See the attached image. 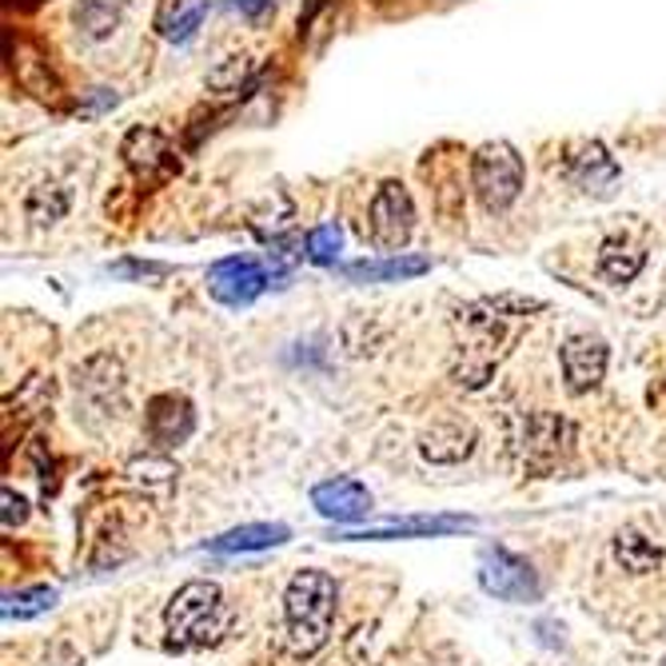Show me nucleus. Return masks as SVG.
Listing matches in <instances>:
<instances>
[{
  "instance_id": "bb28decb",
  "label": "nucleus",
  "mask_w": 666,
  "mask_h": 666,
  "mask_svg": "<svg viewBox=\"0 0 666 666\" xmlns=\"http://www.w3.org/2000/svg\"><path fill=\"white\" fill-rule=\"evenodd\" d=\"M0 503H4V511H0V523H4V531H12V527H20L25 519H29V503L12 491V487H4L0 491Z\"/></svg>"
},
{
  "instance_id": "6e6552de",
  "label": "nucleus",
  "mask_w": 666,
  "mask_h": 666,
  "mask_svg": "<svg viewBox=\"0 0 666 666\" xmlns=\"http://www.w3.org/2000/svg\"><path fill=\"white\" fill-rule=\"evenodd\" d=\"M267 287V267L252 256H224L208 267V292L224 307L256 304Z\"/></svg>"
},
{
  "instance_id": "f257e3e1",
  "label": "nucleus",
  "mask_w": 666,
  "mask_h": 666,
  "mask_svg": "<svg viewBox=\"0 0 666 666\" xmlns=\"http://www.w3.org/2000/svg\"><path fill=\"white\" fill-rule=\"evenodd\" d=\"M340 590L327 571H300L284 590L287 643L295 655H315L332 638Z\"/></svg>"
},
{
  "instance_id": "1a4fd4ad",
  "label": "nucleus",
  "mask_w": 666,
  "mask_h": 666,
  "mask_svg": "<svg viewBox=\"0 0 666 666\" xmlns=\"http://www.w3.org/2000/svg\"><path fill=\"white\" fill-rule=\"evenodd\" d=\"M562 172H567V180L587 192V196H610V188H615L623 176L619 160H615V156L607 153V144L599 140L575 144L567 164H562Z\"/></svg>"
},
{
  "instance_id": "7c9ffc66",
  "label": "nucleus",
  "mask_w": 666,
  "mask_h": 666,
  "mask_svg": "<svg viewBox=\"0 0 666 666\" xmlns=\"http://www.w3.org/2000/svg\"><path fill=\"white\" fill-rule=\"evenodd\" d=\"M663 666H666V663H663Z\"/></svg>"
},
{
  "instance_id": "423d86ee",
  "label": "nucleus",
  "mask_w": 666,
  "mask_h": 666,
  "mask_svg": "<svg viewBox=\"0 0 666 666\" xmlns=\"http://www.w3.org/2000/svg\"><path fill=\"white\" fill-rule=\"evenodd\" d=\"M479 587L491 599L503 603H539L542 582L535 575V567L519 555H511L507 547H483L479 555Z\"/></svg>"
},
{
  "instance_id": "412c9836",
  "label": "nucleus",
  "mask_w": 666,
  "mask_h": 666,
  "mask_svg": "<svg viewBox=\"0 0 666 666\" xmlns=\"http://www.w3.org/2000/svg\"><path fill=\"white\" fill-rule=\"evenodd\" d=\"M204 17H208V0H172L160 17V32L172 45H188L204 25Z\"/></svg>"
},
{
  "instance_id": "ddd939ff",
  "label": "nucleus",
  "mask_w": 666,
  "mask_h": 666,
  "mask_svg": "<svg viewBox=\"0 0 666 666\" xmlns=\"http://www.w3.org/2000/svg\"><path fill=\"white\" fill-rule=\"evenodd\" d=\"M476 519L471 515H415V519H388L383 527L372 531H347L340 539H431V535H456V531H471Z\"/></svg>"
},
{
  "instance_id": "20e7f679",
  "label": "nucleus",
  "mask_w": 666,
  "mask_h": 666,
  "mask_svg": "<svg viewBox=\"0 0 666 666\" xmlns=\"http://www.w3.org/2000/svg\"><path fill=\"white\" fill-rule=\"evenodd\" d=\"M523 156L507 140H491L471 156V188L487 212H507L523 192Z\"/></svg>"
},
{
  "instance_id": "c756f323",
  "label": "nucleus",
  "mask_w": 666,
  "mask_h": 666,
  "mask_svg": "<svg viewBox=\"0 0 666 666\" xmlns=\"http://www.w3.org/2000/svg\"><path fill=\"white\" fill-rule=\"evenodd\" d=\"M228 4H232V9L244 12V17H259V12H264L272 0H228Z\"/></svg>"
},
{
  "instance_id": "4be33fe9",
  "label": "nucleus",
  "mask_w": 666,
  "mask_h": 666,
  "mask_svg": "<svg viewBox=\"0 0 666 666\" xmlns=\"http://www.w3.org/2000/svg\"><path fill=\"white\" fill-rule=\"evenodd\" d=\"M57 607V590L52 587H25V590H9L4 595V619H37L45 610Z\"/></svg>"
},
{
  "instance_id": "6ab92c4d",
  "label": "nucleus",
  "mask_w": 666,
  "mask_h": 666,
  "mask_svg": "<svg viewBox=\"0 0 666 666\" xmlns=\"http://www.w3.org/2000/svg\"><path fill=\"white\" fill-rule=\"evenodd\" d=\"M610 555H615V562H619L623 571L630 575H650L663 567V547L658 542H650L647 535L630 531V527H623L619 535H615V542H610Z\"/></svg>"
},
{
  "instance_id": "0eeeda50",
  "label": "nucleus",
  "mask_w": 666,
  "mask_h": 666,
  "mask_svg": "<svg viewBox=\"0 0 666 666\" xmlns=\"http://www.w3.org/2000/svg\"><path fill=\"white\" fill-rule=\"evenodd\" d=\"M368 232H372L375 248L400 256V248L415 232V204H411V192L400 180H383L372 196V208H368Z\"/></svg>"
},
{
  "instance_id": "2eb2a0df",
  "label": "nucleus",
  "mask_w": 666,
  "mask_h": 666,
  "mask_svg": "<svg viewBox=\"0 0 666 666\" xmlns=\"http://www.w3.org/2000/svg\"><path fill=\"white\" fill-rule=\"evenodd\" d=\"M431 272V259L428 256H383V259H360V264H347L343 267V276L355 280V284H395V280H415V276H428Z\"/></svg>"
},
{
  "instance_id": "b1692460",
  "label": "nucleus",
  "mask_w": 666,
  "mask_h": 666,
  "mask_svg": "<svg viewBox=\"0 0 666 666\" xmlns=\"http://www.w3.org/2000/svg\"><path fill=\"white\" fill-rule=\"evenodd\" d=\"M304 248H307L304 256L312 259V264H320V267L335 264V259H340V248H343L340 224H320V228H312V232H307Z\"/></svg>"
},
{
  "instance_id": "a878e982",
  "label": "nucleus",
  "mask_w": 666,
  "mask_h": 666,
  "mask_svg": "<svg viewBox=\"0 0 666 666\" xmlns=\"http://www.w3.org/2000/svg\"><path fill=\"white\" fill-rule=\"evenodd\" d=\"M252 72V60L248 57H232L228 65H219L216 72L208 77V85L216 88V92H239V85L248 80Z\"/></svg>"
},
{
  "instance_id": "39448f33",
  "label": "nucleus",
  "mask_w": 666,
  "mask_h": 666,
  "mask_svg": "<svg viewBox=\"0 0 666 666\" xmlns=\"http://www.w3.org/2000/svg\"><path fill=\"white\" fill-rule=\"evenodd\" d=\"M120 160H125V168L133 172L136 184H144V188H160V184H168L172 176L180 172L172 140L160 128H148V125L128 128L125 140H120Z\"/></svg>"
},
{
  "instance_id": "f8f14e48",
  "label": "nucleus",
  "mask_w": 666,
  "mask_h": 666,
  "mask_svg": "<svg viewBox=\"0 0 666 666\" xmlns=\"http://www.w3.org/2000/svg\"><path fill=\"white\" fill-rule=\"evenodd\" d=\"M562 380H567V388L575 391V395H582V391L599 388L603 375H607V343L595 340V335H571V340L562 343Z\"/></svg>"
},
{
  "instance_id": "cd10ccee",
  "label": "nucleus",
  "mask_w": 666,
  "mask_h": 666,
  "mask_svg": "<svg viewBox=\"0 0 666 666\" xmlns=\"http://www.w3.org/2000/svg\"><path fill=\"white\" fill-rule=\"evenodd\" d=\"M491 304V312H519V315H527V312H539L542 307V300H531V295H496V300H487Z\"/></svg>"
},
{
  "instance_id": "4468645a",
  "label": "nucleus",
  "mask_w": 666,
  "mask_h": 666,
  "mask_svg": "<svg viewBox=\"0 0 666 666\" xmlns=\"http://www.w3.org/2000/svg\"><path fill=\"white\" fill-rule=\"evenodd\" d=\"M471 448H476V428H467V423H456V419H448V423H435V428L423 431V439H419V451H423V459L428 463H463L467 456H471Z\"/></svg>"
},
{
  "instance_id": "393cba45",
  "label": "nucleus",
  "mask_w": 666,
  "mask_h": 666,
  "mask_svg": "<svg viewBox=\"0 0 666 666\" xmlns=\"http://www.w3.org/2000/svg\"><path fill=\"white\" fill-rule=\"evenodd\" d=\"M128 479L140 487H164V491H168V487L176 483V467H172L168 459L144 456V459H133V463H128Z\"/></svg>"
},
{
  "instance_id": "9b49d317",
  "label": "nucleus",
  "mask_w": 666,
  "mask_h": 666,
  "mask_svg": "<svg viewBox=\"0 0 666 666\" xmlns=\"http://www.w3.org/2000/svg\"><path fill=\"white\" fill-rule=\"evenodd\" d=\"M144 428H148V439L160 443V448H180L184 439L196 431V408H192L188 395L164 391L144 411Z\"/></svg>"
},
{
  "instance_id": "c85d7f7f",
  "label": "nucleus",
  "mask_w": 666,
  "mask_h": 666,
  "mask_svg": "<svg viewBox=\"0 0 666 666\" xmlns=\"http://www.w3.org/2000/svg\"><path fill=\"white\" fill-rule=\"evenodd\" d=\"M164 264H116L112 276H164Z\"/></svg>"
},
{
  "instance_id": "a211bd4d",
  "label": "nucleus",
  "mask_w": 666,
  "mask_h": 666,
  "mask_svg": "<svg viewBox=\"0 0 666 666\" xmlns=\"http://www.w3.org/2000/svg\"><path fill=\"white\" fill-rule=\"evenodd\" d=\"M128 12V0H77L72 25L85 40H108Z\"/></svg>"
},
{
  "instance_id": "f3484780",
  "label": "nucleus",
  "mask_w": 666,
  "mask_h": 666,
  "mask_svg": "<svg viewBox=\"0 0 666 666\" xmlns=\"http://www.w3.org/2000/svg\"><path fill=\"white\" fill-rule=\"evenodd\" d=\"M292 539L284 523H244L232 527V531L208 539V551L216 555H244V551H267V547H280V542Z\"/></svg>"
},
{
  "instance_id": "dca6fc26",
  "label": "nucleus",
  "mask_w": 666,
  "mask_h": 666,
  "mask_svg": "<svg viewBox=\"0 0 666 666\" xmlns=\"http://www.w3.org/2000/svg\"><path fill=\"white\" fill-rule=\"evenodd\" d=\"M77 391L85 400H96L100 408H108L112 395L120 400V391H125V368H120V360L92 355L85 368H77Z\"/></svg>"
},
{
  "instance_id": "5701e85b",
  "label": "nucleus",
  "mask_w": 666,
  "mask_h": 666,
  "mask_svg": "<svg viewBox=\"0 0 666 666\" xmlns=\"http://www.w3.org/2000/svg\"><path fill=\"white\" fill-rule=\"evenodd\" d=\"M25 212H29L32 224H57V219H65V212H68V192L57 188V184H40V188L29 192Z\"/></svg>"
},
{
  "instance_id": "9d476101",
  "label": "nucleus",
  "mask_w": 666,
  "mask_h": 666,
  "mask_svg": "<svg viewBox=\"0 0 666 666\" xmlns=\"http://www.w3.org/2000/svg\"><path fill=\"white\" fill-rule=\"evenodd\" d=\"M312 507L332 523H360L372 515V491L352 476H335L312 487Z\"/></svg>"
},
{
  "instance_id": "7ed1b4c3",
  "label": "nucleus",
  "mask_w": 666,
  "mask_h": 666,
  "mask_svg": "<svg viewBox=\"0 0 666 666\" xmlns=\"http://www.w3.org/2000/svg\"><path fill=\"white\" fill-rule=\"evenodd\" d=\"M456 343H459V363L456 380L463 388H483L496 368L499 343H503V324L499 312L491 315V304H467L456 312Z\"/></svg>"
},
{
  "instance_id": "f03ea898",
  "label": "nucleus",
  "mask_w": 666,
  "mask_h": 666,
  "mask_svg": "<svg viewBox=\"0 0 666 666\" xmlns=\"http://www.w3.org/2000/svg\"><path fill=\"white\" fill-rule=\"evenodd\" d=\"M164 627L176 647H208L228 627V607H224V590L212 579H192L172 595L164 610Z\"/></svg>"
},
{
  "instance_id": "aec40b11",
  "label": "nucleus",
  "mask_w": 666,
  "mask_h": 666,
  "mask_svg": "<svg viewBox=\"0 0 666 666\" xmlns=\"http://www.w3.org/2000/svg\"><path fill=\"white\" fill-rule=\"evenodd\" d=\"M643 264H647V252H638L635 244H627V239L619 236L603 239V248H599L603 280H610V284H630V280L643 272Z\"/></svg>"
}]
</instances>
